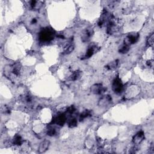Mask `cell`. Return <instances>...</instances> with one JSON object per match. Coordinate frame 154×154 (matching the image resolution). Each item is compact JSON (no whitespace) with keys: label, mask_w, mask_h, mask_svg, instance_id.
<instances>
[{"label":"cell","mask_w":154,"mask_h":154,"mask_svg":"<svg viewBox=\"0 0 154 154\" xmlns=\"http://www.w3.org/2000/svg\"><path fill=\"white\" fill-rule=\"evenodd\" d=\"M54 31L53 29H47L40 33V38L42 41H49L53 38Z\"/></svg>","instance_id":"6da1fadb"},{"label":"cell","mask_w":154,"mask_h":154,"mask_svg":"<svg viewBox=\"0 0 154 154\" xmlns=\"http://www.w3.org/2000/svg\"><path fill=\"white\" fill-rule=\"evenodd\" d=\"M113 90L117 94H119L122 92L123 84L119 77H117L114 80L113 84Z\"/></svg>","instance_id":"7a4b0ae2"},{"label":"cell","mask_w":154,"mask_h":154,"mask_svg":"<svg viewBox=\"0 0 154 154\" xmlns=\"http://www.w3.org/2000/svg\"><path fill=\"white\" fill-rule=\"evenodd\" d=\"M138 38H139V35L138 34H129V35L127 36L125 40V44L127 45H131L134 44L136 43L138 40Z\"/></svg>","instance_id":"3957f363"},{"label":"cell","mask_w":154,"mask_h":154,"mask_svg":"<svg viewBox=\"0 0 154 154\" xmlns=\"http://www.w3.org/2000/svg\"><path fill=\"white\" fill-rule=\"evenodd\" d=\"M105 88L101 84H95L91 87V92L94 94L100 95L104 92Z\"/></svg>","instance_id":"277c9868"},{"label":"cell","mask_w":154,"mask_h":154,"mask_svg":"<svg viewBox=\"0 0 154 154\" xmlns=\"http://www.w3.org/2000/svg\"><path fill=\"white\" fill-rule=\"evenodd\" d=\"M111 102V97L110 95L104 96L99 101L98 105L101 106H105L110 104Z\"/></svg>","instance_id":"5b68a950"},{"label":"cell","mask_w":154,"mask_h":154,"mask_svg":"<svg viewBox=\"0 0 154 154\" xmlns=\"http://www.w3.org/2000/svg\"><path fill=\"white\" fill-rule=\"evenodd\" d=\"M144 138V134L143 133V131L138 132V133H137L133 137V142H134V144H138L143 140V139Z\"/></svg>","instance_id":"8992f818"},{"label":"cell","mask_w":154,"mask_h":154,"mask_svg":"<svg viewBox=\"0 0 154 154\" xmlns=\"http://www.w3.org/2000/svg\"><path fill=\"white\" fill-rule=\"evenodd\" d=\"M66 116L64 114H61V115L58 116L55 119V120H54V122L60 126H63L66 122Z\"/></svg>","instance_id":"52a82bcc"},{"label":"cell","mask_w":154,"mask_h":154,"mask_svg":"<svg viewBox=\"0 0 154 154\" xmlns=\"http://www.w3.org/2000/svg\"><path fill=\"white\" fill-rule=\"evenodd\" d=\"M49 141L47 140L43 141L39 145V147H38V152L39 153H43V152H46L47 151V149H48L49 146Z\"/></svg>","instance_id":"ba28073f"},{"label":"cell","mask_w":154,"mask_h":154,"mask_svg":"<svg viewBox=\"0 0 154 154\" xmlns=\"http://www.w3.org/2000/svg\"><path fill=\"white\" fill-rule=\"evenodd\" d=\"M92 31L90 29H86L85 31L83 33V37H82V39H83V41H87L90 39V37L92 36Z\"/></svg>","instance_id":"9c48e42d"},{"label":"cell","mask_w":154,"mask_h":154,"mask_svg":"<svg viewBox=\"0 0 154 154\" xmlns=\"http://www.w3.org/2000/svg\"><path fill=\"white\" fill-rule=\"evenodd\" d=\"M81 76V72L79 71V70H77V71L74 72L70 75L69 79L72 81H76L77 79H79V78H80Z\"/></svg>","instance_id":"30bf717a"},{"label":"cell","mask_w":154,"mask_h":154,"mask_svg":"<svg viewBox=\"0 0 154 154\" xmlns=\"http://www.w3.org/2000/svg\"><path fill=\"white\" fill-rule=\"evenodd\" d=\"M129 51V47L127 45H123L119 48V52L121 54H126Z\"/></svg>","instance_id":"8fae6325"},{"label":"cell","mask_w":154,"mask_h":154,"mask_svg":"<svg viewBox=\"0 0 154 154\" xmlns=\"http://www.w3.org/2000/svg\"><path fill=\"white\" fill-rule=\"evenodd\" d=\"M22 143V139L19 135L15 136L13 138V143L16 145H20Z\"/></svg>","instance_id":"7c38bea8"},{"label":"cell","mask_w":154,"mask_h":154,"mask_svg":"<svg viewBox=\"0 0 154 154\" xmlns=\"http://www.w3.org/2000/svg\"><path fill=\"white\" fill-rule=\"evenodd\" d=\"M74 49V46L72 45H69L66 46L65 48L64 51L66 54H69L71 52H72L73 50Z\"/></svg>","instance_id":"4fadbf2b"},{"label":"cell","mask_w":154,"mask_h":154,"mask_svg":"<svg viewBox=\"0 0 154 154\" xmlns=\"http://www.w3.org/2000/svg\"><path fill=\"white\" fill-rule=\"evenodd\" d=\"M93 54H94V49H93V47H90L87 49L86 54V57L89 58L92 57L93 55Z\"/></svg>","instance_id":"5bb4252c"},{"label":"cell","mask_w":154,"mask_h":154,"mask_svg":"<svg viewBox=\"0 0 154 154\" xmlns=\"http://www.w3.org/2000/svg\"><path fill=\"white\" fill-rule=\"evenodd\" d=\"M77 125V120L76 119H72L69 121V126L70 128H74Z\"/></svg>","instance_id":"9a60e30c"},{"label":"cell","mask_w":154,"mask_h":154,"mask_svg":"<svg viewBox=\"0 0 154 154\" xmlns=\"http://www.w3.org/2000/svg\"><path fill=\"white\" fill-rule=\"evenodd\" d=\"M117 65H118V61H117V60H116V61H115L114 62H112L110 64H109V65L107 66V67L109 69H113L116 67L117 66Z\"/></svg>","instance_id":"2e32d148"},{"label":"cell","mask_w":154,"mask_h":154,"mask_svg":"<svg viewBox=\"0 0 154 154\" xmlns=\"http://www.w3.org/2000/svg\"><path fill=\"white\" fill-rule=\"evenodd\" d=\"M154 34L152 33L151 36H149V38H147V44L149 45V46H152L154 45Z\"/></svg>","instance_id":"e0dca14e"},{"label":"cell","mask_w":154,"mask_h":154,"mask_svg":"<svg viewBox=\"0 0 154 154\" xmlns=\"http://www.w3.org/2000/svg\"><path fill=\"white\" fill-rule=\"evenodd\" d=\"M47 133H48V134L49 135L53 136V135H54L55 134H56V129H54V128H51L48 129Z\"/></svg>","instance_id":"ac0fdd59"},{"label":"cell","mask_w":154,"mask_h":154,"mask_svg":"<svg viewBox=\"0 0 154 154\" xmlns=\"http://www.w3.org/2000/svg\"><path fill=\"white\" fill-rule=\"evenodd\" d=\"M89 115H90L89 111H85V112H84L83 113H82L81 115L80 120H81V119H84V118L87 117H88V116H89Z\"/></svg>","instance_id":"d6986e66"},{"label":"cell","mask_w":154,"mask_h":154,"mask_svg":"<svg viewBox=\"0 0 154 154\" xmlns=\"http://www.w3.org/2000/svg\"><path fill=\"white\" fill-rule=\"evenodd\" d=\"M75 111V108L74 106H71L70 107H69L67 110V111L69 113H74Z\"/></svg>","instance_id":"ffe728a7"},{"label":"cell","mask_w":154,"mask_h":154,"mask_svg":"<svg viewBox=\"0 0 154 154\" xmlns=\"http://www.w3.org/2000/svg\"><path fill=\"white\" fill-rule=\"evenodd\" d=\"M147 64L148 66H151V67H152V65H153V61H152V60H149V61H147Z\"/></svg>","instance_id":"44dd1931"},{"label":"cell","mask_w":154,"mask_h":154,"mask_svg":"<svg viewBox=\"0 0 154 154\" xmlns=\"http://www.w3.org/2000/svg\"><path fill=\"white\" fill-rule=\"evenodd\" d=\"M36 22V19H33V20H32L31 23H32V24H33V23H34V24H35Z\"/></svg>","instance_id":"7402d4cb"}]
</instances>
